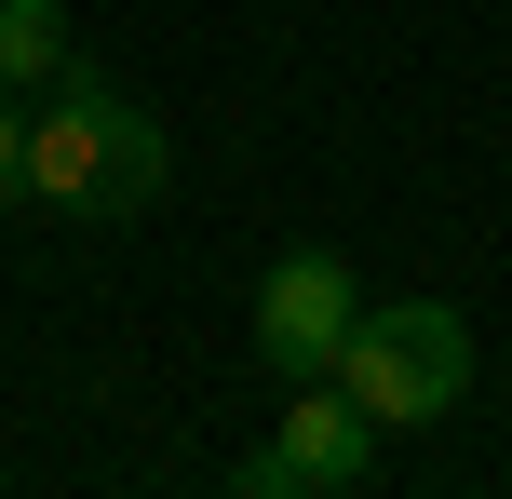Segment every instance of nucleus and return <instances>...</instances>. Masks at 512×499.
<instances>
[{
  "label": "nucleus",
  "mask_w": 512,
  "mask_h": 499,
  "mask_svg": "<svg viewBox=\"0 0 512 499\" xmlns=\"http://www.w3.org/2000/svg\"><path fill=\"white\" fill-rule=\"evenodd\" d=\"M162 176H176V135H162V108H135L122 81H95V68L68 54V68H54V95L27 108V203L122 230V216H149V203H162Z\"/></svg>",
  "instance_id": "f257e3e1"
},
{
  "label": "nucleus",
  "mask_w": 512,
  "mask_h": 499,
  "mask_svg": "<svg viewBox=\"0 0 512 499\" xmlns=\"http://www.w3.org/2000/svg\"><path fill=\"white\" fill-rule=\"evenodd\" d=\"M337 392L378 432H432L445 405L472 392V324L445 311V297H364L351 338H337Z\"/></svg>",
  "instance_id": "f03ea898"
},
{
  "label": "nucleus",
  "mask_w": 512,
  "mask_h": 499,
  "mask_svg": "<svg viewBox=\"0 0 512 499\" xmlns=\"http://www.w3.org/2000/svg\"><path fill=\"white\" fill-rule=\"evenodd\" d=\"M364 473H378V419H364L337 378H297L283 432L243 459V499H351Z\"/></svg>",
  "instance_id": "7ed1b4c3"
},
{
  "label": "nucleus",
  "mask_w": 512,
  "mask_h": 499,
  "mask_svg": "<svg viewBox=\"0 0 512 499\" xmlns=\"http://www.w3.org/2000/svg\"><path fill=\"white\" fill-rule=\"evenodd\" d=\"M351 311H364L351 257L297 243V257L256 284V351H270V378H337V338H351Z\"/></svg>",
  "instance_id": "20e7f679"
},
{
  "label": "nucleus",
  "mask_w": 512,
  "mask_h": 499,
  "mask_svg": "<svg viewBox=\"0 0 512 499\" xmlns=\"http://www.w3.org/2000/svg\"><path fill=\"white\" fill-rule=\"evenodd\" d=\"M68 68V0H0V81H54Z\"/></svg>",
  "instance_id": "39448f33"
},
{
  "label": "nucleus",
  "mask_w": 512,
  "mask_h": 499,
  "mask_svg": "<svg viewBox=\"0 0 512 499\" xmlns=\"http://www.w3.org/2000/svg\"><path fill=\"white\" fill-rule=\"evenodd\" d=\"M0 203H27V108H0Z\"/></svg>",
  "instance_id": "423d86ee"
}]
</instances>
